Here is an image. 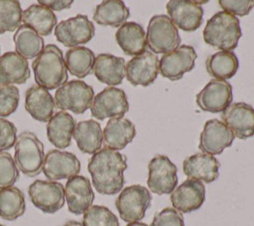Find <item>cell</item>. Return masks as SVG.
Instances as JSON below:
<instances>
[{
	"instance_id": "6da1fadb",
	"label": "cell",
	"mask_w": 254,
	"mask_h": 226,
	"mask_svg": "<svg viewBox=\"0 0 254 226\" xmlns=\"http://www.w3.org/2000/svg\"><path fill=\"white\" fill-rule=\"evenodd\" d=\"M126 168V156L107 147L92 154L87 164L94 188L103 195H114L121 191L125 183Z\"/></svg>"
},
{
	"instance_id": "7a4b0ae2",
	"label": "cell",
	"mask_w": 254,
	"mask_h": 226,
	"mask_svg": "<svg viewBox=\"0 0 254 226\" xmlns=\"http://www.w3.org/2000/svg\"><path fill=\"white\" fill-rule=\"evenodd\" d=\"M35 82L46 90H55L67 81V69L62 50L54 44L46 45L42 53L33 61Z\"/></svg>"
},
{
	"instance_id": "3957f363",
	"label": "cell",
	"mask_w": 254,
	"mask_h": 226,
	"mask_svg": "<svg viewBox=\"0 0 254 226\" xmlns=\"http://www.w3.org/2000/svg\"><path fill=\"white\" fill-rule=\"evenodd\" d=\"M242 36L238 18L219 11L207 20L202 32V37L207 45L221 51H232L237 47Z\"/></svg>"
},
{
	"instance_id": "277c9868",
	"label": "cell",
	"mask_w": 254,
	"mask_h": 226,
	"mask_svg": "<svg viewBox=\"0 0 254 226\" xmlns=\"http://www.w3.org/2000/svg\"><path fill=\"white\" fill-rule=\"evenodd\" d=\"M14 161L18 169L28 177L40 174L45 159L44 144L31 131H23L14 144Z\"/></svg>"
},
{
	"instance_id": "5b68a950",
	"label": "cell",
	"mask_w": 254,
	"mask_h": 226,
	"mask_svg": "<svg viewBox=\"0 0 254 226\" xmlns=\"http://www.w3.org/2000/svg\"><path fill=\"white\" fill-rule=\"evenodd\" d=\"M146 43L153 53L165 55L179 47L181 37L169 16L155 15L147 27Z\"/></svg>"
},
{
	"instance_id": "8992f818",
	"label": "cell",
	"mask_w": 254,
	"mask_h": 226,
	"mask_svg": "<svg viewBox=\"0 0 254 226\" xmlns=\"http://www.w3.org/2000/svg\"><path fill=\"white\" fill-rule=\"evenodd\" d=\"M151 201L150 191L145 186L134 184L123 188L115 200V206L120 218L125 222L132 223L139 222L144 218Z\"/></svg>"
},
{
	"instance_id": "52a82bcc",
	"label": "cell",
	"mask_w": 254,
	"mask_h": 226,
	"mask_svg": "<svg viewBox=\"0 0 254 226\" xmlns=\"http://www.w3.org/2000/svg\"><path fill=\"white\" fill-rule=\"evenodd\" d=\"M94 98L93 89L79 80H71L57 89L55 104L61 111H71L73 113H83L90 108Z\"/></svg>"
},
{
	"instance_id": "ba28073f",
	"label": "cell",
	"mask_w": 254,
	"mask_h": 226,
	"mask_svg": "<svg viewBox=\"0 0 254 226\" xmlns=\"http://www.w3.org/2000/svg\"><path fill=\"white\" fill-rule=\"evenodd\" d=\"M28 193L32 203L44 213H56L65 202L64 185L58 181L35 180L30 184Z\"/></svg>"
},
{
	"instance_id": "9c48e42d",
	"label": "cell",
	"mask_w": 254,
	"mask_h": 226,
	"mask_svg": "<svg viewBox=\"0 0 254 226\" xmlns=\"http://www.w3.org/2000/svg\"><path fill=\"white\" fill-rule=\"evenodd\" d=\"M147 185L158 195L171 194L178 185V168L166 155H156L148 165Z\"/></svg>"
},
{
	"instance_id": "30bf717a",
	"label": "cell",
	"mask_w": 254,
	"mask_h": 226,
	"mask_svg": "<svg viewBox=\"0 0 254 226\" xmlns=\"http://www.w3.org/2000/svg\"><path fill=\"white\" fill-rule=\"evenodd\" d=\"M95 33L94 25L86 15L77 14L60 22L55 29L56 39L65 47H77L89 42Z\"/></svg>"
},
{
	"instance_id": "8fae6325",
	"label": "cell",
	"mask_w": 254,
	"mask_h": 226,
	"mask_svg": "<svg viewBox=\"0 0 254 226\" xmlns=\"http://www.w3.org/2000/svg\"><path fill=\"white\" fill-rule=\"evenodd\" d=\"M129 104L123 90L107 87L99 92L90 106L91 115L99 120L107 117H123L128 112Z\"/></svg>"
},
{
	"instance_id": "7c38bea8",
	"label": "cell",
	"mask_w": 254,
	"mask_h": 226,
	"mask_svg": "<svg viewBox=\"0 0 254 226\" xmlns=\"http://www.w3.org/2000/svg\"><path fill=\"white\" fill-rule=\"evenodd\" d=\"M196 58V52L191 46H179L174 51L163 55L159 61V72L164 78L171 81L180 80L185 73L190 72L194 68Z\"/></svg>"
},
{
	"instance_id": "4fadbf2b",
	"label": "cell",
	"mask_w": 254,
	"mask_h": 226,
	"mask_svg": "<svg viewBox=\"0 0 254 226\" xmlns=\"http://www.w3.org/2000/svg\"><path fill=\"white\" fill-rule=\"evenodd\" d=\"M220 116L235 137L246 139L254 135V109L250 105L242 102L230 104Z\"/></svg>"
},
{
	"instance_id": "5bb4252c",
	"label": "cell",
	"mask_w": 254,
	"mask_h": 226,
	"mask_svg": "<svg viewBox=\"0 0 254 226\" xmlns=\"http://www.w3.org/2000/svg\"><path fill=\"white\" fill-rule=\"evenodd\" d=\"M42 171L50 181L70 178L80 171V162L71 152L52 149L45 155Z\"/></svg>"
},
{
	"instance_id": "9a60e30c",
	"label": "cell",
	"mask_w": 254,
	"mask_h": 226,
	"mask_svg": "<svg viewBox=\"0 0 254 226\" xmlns=\"http://www.w3.org/2000/svg\"><path fill=\"white\" fill-rule=\"evenodd\" d=\"M232 101V87L226 81L211 80L196 94L195 103L204 112H223Z\"/></svg>"
},
{
	"instance_id": "2e32d148",
	"label": "cell",
	"mask_w": 254,
	"mask_h": 226,
	"mask_svg": "<svg viewBox=\"0 0 254 226\" xmlns=\"http://www.w3.org/2000/svg\"><path fill=\"white\" fill-rule=\"evenodd\" d=\"M159 74V59L157 55L146 51L127 62L125 77L133 86L148 87L152 85Z\"/></svg>"
},
{
	"instance_id": "e0dca14e",
	"label": "cell",
	"mask_w": 254,
	"mask_h": 226,
	"mask_svg": "<svg viewBox=\"0 0 254 226\" xmlns=\"http://www.w3.org/2000/svg\"><path fill=\"white\" fill-rule=\"evenodd\" d=\"M201 2L190 0H171L167 3V12L173 24L183 31H195L202 22Z\"/></svg>"
},
{
	"instance_id": "ac0fdd59",
	"label": "cell",
	"mask_w": 254,
	"mask_h": 226,
	"mask_svg": "<svg viewBox=\"0 0 254 226\" xmlns=\"http://www.w3.org/2000/svg\"><path fill=\"white\" fill-rule=\"evenodd\" d=\"M234 137V134L222 121L212 118L205 121L203 125L198 148L206 154H220L224 148L232 144Z\"/></svg>"
},
{
	"instance_id": "d6986e66",
	"label": "cell",
	"mask_w": 254,
	"mask_h": 226,
	"mask_svg": "<svg viewBox=\"0 0 254 226\" xmlns=\"http://www.w3.org/2000/svg\"><path fill=\"white\" fill-rule=\"evenodd\" d=\"M205 199L203 183L195 179H187L171 193L170 200L174 209L183 213H190L201 207Z\"/></svg>"
},
{
	"instance_id": "ffe728a7",
	"label": "cell",
	"mask_w": 254,
	"mask_h": 226,
	"mask_svg": "<svg viewBox=\"0 0 254 226\" xmlns=\"http://www.w3.org/2000/svg\"><path fill=\"white\" fill-rule=\"evenodd\" d=\"M64 198L70 213L75 215L83 214L94 200V193L89 179L82 175L68 178L64 186Z\"/></svg>"
},
{
	"instance_id": "44dd1931",
	"label": "cell",
	"mask_w": 254,
	"mask_h": 226,
	"mask_svg": "<svg viewBox=\"0 0 254 226\" xmlns=\"http://www.w3.org/2000/svg\"><path fill=\"white\" fill-rule=\"evenodd\" d=\"M219 166V161L213 155L203 152L194 153L183 162V170L188 177L204 183H210L217 179Z\"/></svg>"
},
{
	"instance_id": "7402d4cb",
	"label": "cell",
	"mask_w": 254,
	"mask_h": 226,
	"mask_svg": "<svg viewBox=\"0 0 254 226\" xmlns=\"http://www.w3.org/2000/svg\"><path fill=\"white\" fill-rule=\"evenodd\" d=\"M25 109L34 119L48 122L54 115L56 104L48 90L34 85L26 91Z\"/></svg>"
},
{
	"instance_id": "603a6c76",
	"label": "cell",
	"mask_w": 254,
	"mask_h": 226,
	"mask_svg": "<svg viewBox=\"0 0 254 226\" xmlns=\"http://www.w3.org/2000/svg\"><path fill=\"white\" fill-rule=\"evenodd\" d=\"M135 135L133 122L125 117H113L107 121L102 131V140L105 147L117 151L130 143Z\"/></svg>"
},
{
	"instance_id": "cb8c5ba5",
	"label": "cell",
	"mask_w": 254,
	"mask_h": 226,
	"mask_svg": "<svg viewBox=\"0 0 254 226\" xmlns=\"http://www.w3.org/2000/svg\"><path fill=\"white\" fill-rule=\"evenodd\" d=\"M28 61L16 52H6L0 56V86L22 85L30 78Z\"/></svg>"
},
{
	"instance_id": "d4e9b609",
	"label": "cell",
	"mask_w": 254,
	"mask_h": 226,
	"mask_svg": "<svg viewBox=\"0 0 254 226\" xmlns=\"http://www.w3.org/2000/svg\"><path fill=\"white\" fill-rule=\"evenodd\" d=\"M92 72L96 79L110 87L120 85L125 77V60L111 54H99L94 61Z\"/></svg>"
},
{
	"instance_id": "484cf974",
	"label": "cell",
	"mask_w": 254,
	"mask_h": 226,
	"mask_svg": "<svg viewBox=\"0 0 254 226\" xmlns=\"http://www.w3.org/2000/svg\"><path fill=\"white\" fill-rule=\"evenodd\" d=\"M115 40L123 53L128 56H139L146 52V33L136 22H125L115 33Z\"/></svg>"
},
{
	"instance_id": "4316f807",
	"label": "cell",
	"mask_w": 254,
	"mask_h": 226,
	"mask_svg": "<svg viewBox=\"0 0 254 226\" xmlns=\"http://www.w3.org/2000/svg\"><path fill=\"white\" fill-rule=\"evenodd\" d=\"M75 124L74 118L68 113L64 111L56 113L47 123L49 141L57 148H66L70 145Z\"/></svg>"
},
{
	"instance_id": "83f0119b",
	"label": "cell",
	"mask_w": 254,
	"mask_h": 226,
	"mask_svg": "<svg viewBox=\"0 0 254 226\" xmlns=\"http://www.w3.org/2000/svg\"><path fill=\"white\" fill-rule=\"evenodd\" d=\"M77 147L83 153L94 154L101 149L102 130L100 124L94 119L79 121L72 132Z\"/></svg>"
},
{
	"instance_id": "f1b7e54d",
	"label": "cell",
	"mask_w": 254,
	"mask_h": 226,
	"mask_svg": "<svg viewBox=\"0 0 254 226\" xmlns=\"http://www.w3.org/2000/svg\"><path fill=\"white\" fill-rule=\"evenodd\" d=\"M22 22L42 37L51 35L58 20L52 10L40 4H32L22 12Z\"/></svg>"
},
{
	"instance_id": "f546056e",
	"label": "cell",
	"mask_w": 254,
	"mask_h": 226,
	"mask_svg": "<svg viewBox=\"0 0 254 226\" xmlns=\"http://www.w3.org/2000/svg\"><path fill=\"white\" fill-rule=\"evenodd\" d=\"M130 11L120 0H106L98 4L93 13V21L98 25L111 26L114 28L122 26L129 18Z\"/></svg>"
},
{
	"instance_id": "4dcf8cb0",
	"label": "cell",
	"mask_w": 254,
	"mask_h": 226,
	"mask_svg": "<svg viewBox=\"0 0 254 226\" xmlns=\"http://www.w3.org/2000/svg\"><path fill=\"white\" fill-rule=\"evenodd\" d=\"M239 62L236 55L230 51H219L209 56L205 61L207 73L215 80L225 81L236 74Z\"/></svg>"
},
{
	"instance_id": "1f68e13d",
	"label": "cell",
	"mask_w": 254,
	"mask_h": 226,
	"mask_svg": "<svg viewBox=\"0 0 254 226\" xmlns=\"http://www.w3.org/2000/svg\"><path fill=\"white\" fill-rule=\"evenodd\" d=\"M13 41L16 53L26 60L37 58L45 47L44 39L34 29L24 24L16 30Z\"/></svg>"
},
{
	"instance_id": "d6a6232c",
	"label": "cell",
	"mask_w": 254,
	"mask_h": 226,
	"mask_svg": "<svg viewBox=\"0 0 254 226\" xmlns=\"http://www.w3.org/2000/svg\"><path fill=\"white\" fill-rule=\"evenodd\" d=\"M95 61L94 53L83 46L68 49L64 55V63L67 71L79 79L91 74Z\"/></svg>"
},
{
	"instance_id": "836d02e7",
	"label": "cell",
	"mask_w": 254,
	"mask_h": 226,
	"mask_svg": "<svg viewBox=\"0 0 254 226\" xmlns=\"http://www.w3.org/2000/svg\"><path fill=\"white\" fill-rule=\"evenodd\" d=\"M26 210L25 195L18 187L0 189V217L13 221L22 216Z\"/></svg>"
},
{
	"instance_id": "e575fe53",
	"label": "cell",
	"mask_w": 254,
	"mask_h": 226,
	"mask_svg": "<svg viewBox=\"0 0 254 226\" xmlns=\"http://www.w3.org/2000/svg\"><path fill=\"white\" fill-rule=\"evenodd\" d=\"M22 8L16 0H0V34L13 32L21 26Z\"/></svg>"
},
{
	"instance_id": "d590c367",
	"label": "cell",
	"mask_w": 254,
	"mask_h": 226,
	"mask_svg": "<svg viewBox=\"0 0 254 226\" xmlns=\"http://www.w3.org/2000/svg\"><path fill=\"white\" fill-rule=\"evenodd\" d=\"M82 226H119L118 218L107 207L91 205L82 217Z\"/></svg>"
},
{
	"instance_id": "8d00e7d4",
	"label": "cell",
	"mask_w": 254,
	"mask_h": 226,
	"mask_svg": "<svg viewBox=\"0 0 254 226\" xmlns=\"http://www.w3.org/2000/svg\"><path fill=\"white\" fill-rule=\"evenodd\" d=\"M20 174L14 158L7 151L0 152V189L13 186Z\"/></svg>"
},
{
	"instance_id": "74e56055",
	"label": "cell",
	"mask_w": 254,
	"mask_h": 226,
	"mask_svg": "<svg viewBox=\"0 0 254 226\" xmlns=\"http://www.w3.org/2000/svg\"><path fill=\"white\" fill-rule=\"evenodd\" d=\"M20 101L19 89L14 85L0 86V116L1 118L16 112Z\"/></svg>"
},
{
	"instance_id": "f35d334b",
	"label": "cell",
	"mask_w": 254,
	"mask_h": 226,
	"mask_svg": "<svg viewBox=\"0 0 254 226\" xmlns=\"http://www.w3.org/2000/svg\"><path fill=\"white\" fill-rule=\"evenodd\" d=\"M150 226H185L184 216L178 210L166 207L155 213Z\"/></svg>"
},
{
	"instance_id": "ab89813d",
	"label": "cell",
	"mask_w": 254,
	"mask_h": 226,
	"mask_svg": "<svg viewBox=\"0 0 254 226\" xmlns=\"http://www.w3.org/2000/svg\"><path fill=\"white\" fill-rule=\"evenodd\" d=\"M17 127L8 119L0 117V152L10 149L17 139Z\"/></svg>"
},
{
	"instance_id": "60d3db41",
	"label": "cell",
	"mask_w": 254,
	"mask_h": 226,
	"mask_svg": "<svg viewBox=\"0 0 254 226\" xmlns=\"http://www.w3.org/2000/svg\"><path fill=\"white\" fill-rule=\"evenodd\" d=\"M218 4L223 11L233 16L248 15L254 7L253 0H219Z\"/></svg>"
},
{
	"instance_id": "b9f144b4",
	"label": "cell",
	"mask_w": 254,
	"mask_h": 226,
	"mask_svg": "<svg viewBox=\"0 0 254 226\" xmlns=\"http://www.w3.org/2000/svg\"><path fill=\"white\" fill-rule=\"evenodd\" d=\"M40 5L47 7L48 9L54 11H62L64 9H68L73 3L72 0H39Z\"/></svg>"
},
{
	"instance_id": "7bdbcfd3",
	"label": "cell",
	"mask_w": 254,
	"mask_h": 226,
	"mask_svg": "<svg viewBox=\"0 0 254 226\" xmlns=\"http://www.w3.org/2000/svg\"><path fill=\"white\" fill-rule=\"evenodd\" d=\"M64 226H82V224L80 222H77V221H74V220H70V221H67Z\"/></svg>"
},
{
	"instance_id": "ee69618b",
	"label": "cell",
	"mask_w": 254,
	"mask_h": 226,
	"mask_svg": "<svg viewBox=\"0 0 254 226\" xmlns=\"http://www.w3.org/2000/svg\"><path fill=\"white\" fill-rule=\"evenodd\" d=\"M126 226H148V225L143 222H132V223H128Z\"/></svg>"
},
{
	"instance_id": "f6af8a7d",
	"label": "cell",
	"mask_w": 254,
	"mask_h": 226,
	"mask_svg": "<svg viewBox=\"0 0 254 226\" xmlns=\"http://www.w3.org/2000/svg\"><path fill=\"white\" fill-rule=\"evenodd\" d=\"M0 226H4V225H2V224H0Z\"/></svg>"
}]
</instances>
